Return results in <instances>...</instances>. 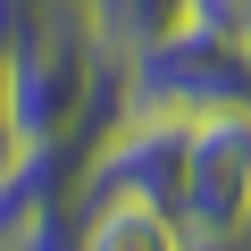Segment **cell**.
Returning <instances> with one entry per match:
<instances>
[{
  "mask_svg": "<svg viewBox=\"0 0 251 251\" xmlns=\"http://www.w3.org/2000/svg\"><path fill=\"white\" fill-rule=\"evenodd\" d=\"M0 251H25V243H17V234H0Z\"/></svg>",
  "mask_w": 251,
  "mask_h": 251,
  "instance_id": "52a82bcc",
  "label": "cell"
},
{
  "mask_svg": "<svg viewBox=\"0 0 251 251\" xmlns=\"http://www.w3.org/2000/svg\"><path fill=\"white\" fill-rule=\"evenodd\" d=\"M75 251H193V243H184L176 209L109 193V201H84L75 209Z\"/></svg>",
  "mask_w": 251,
  "mask_h": 251,
  "instance_id": "7a4b0ae2",
  "label": "cell"
},
{
  "mask_svg": "<svg viewBox=\"0 0 251 251\" xmlns=\"http://www.w3.org/2000/svg\"><path fill=\"white\" fill-rule=\"evenodd\" d=\"M25 159V134H17V92H9V42H0V176Z\"/></svg>",
  "mask_w": 251,
  "mask_h": 251,
  "instance_id": "277c9868",
  "label": "cell"
},
{
  "mask_svg": "<svg viewBox=\"0 0 251 251\" xmlns=\"http://www.w3.org/2000/svg\"><path fill=\"white\" fill-rule=\"evenodd\" d=\"M193 251H243V243H193Z\"/></svg>",
  "mask_w": 251,
  "mask_h": 251,
  "instance_id": "8992f818",
  "label": "cell"
},
{
  "mask_svg": "<svg viewBox=\"0 0 251 251\" xmlns=\"http://www.w3.org/2000/svg\"><path fill=\"white\" fill-rule=\"evenodd\" d=\"M184 9H193V0H100V25H109V42H117V50H134V42H151V34L184 25Z\"/></svg>",
  "mask_w": 251,
  "mask_h": 251,
  "instance_id": "3957f363",
  "label": "cell"
},
{
  "mask_svg": "<svg viewBox=\"0 0 251 251\" xmlns=\"http://www.w3.org/2000/svg\"><path fill=\"white\" fill-rule=\"evenodd\" d=\"M92 9H100V0H92Z\"/></svg>",
  "mask_w": 251,
  "mask_h": 251,
  "instance_id": "ba28073f",
  "label": "cell"
},
{
  "mask_svg": "<svg viewBox=\"0 0 251 251\" xmlns=\"http://www.w3.org/2000/svg\"><path fill=\"white\" fill-rule=\"evenodd\" d=\"M50 9H59V0H0V42H17V34H25L34 17H50Z\"/></svg>",
  "mask_w": 251,
  "mask_h": 251,
  "instance_id": "5b68a950",
  "label": "cell"
},
{
  "mask_svg": "<svg viewBox=\"0 0 251 251\" xmlns=\"http://www.w3.org/2000/svg\"><path fill=\"white\" fill-rule=\"evenodd\" d=\"M176 226H184V243H243L251 234V109L193 117Z\"/></svg>",
  "mask_w": 251,
  "mask_h": 251,
  "instance_id": "6da1fadb",
  "label": "cell"
}]
</instances>
